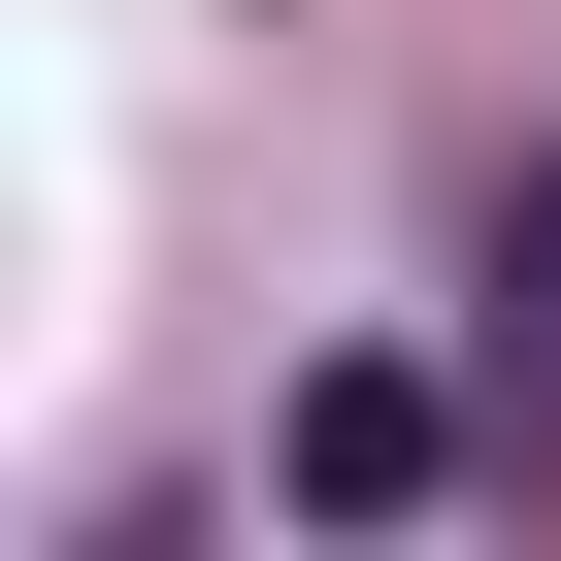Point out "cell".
<instances>
[{
  "mask_svg": "<svg viewBox=\"0 0 561 561\" xmlns=\"http://www.w3.org/2000/svg\"><path fill=\"white\" fill-rule=\"evenodd\" d=\"M462 462H495L462 364H298V397H264V495H298V528H430Z\"/></svg>",
  "mask_w": 561,
  "mask_h": 561,
  "instance_id": "obj_1",
  "label": "cell"
},
{
  "mask_svg": "<svg viewBox=\"0 0 561 561\" xmlns=\"http://www.w3.org/2000/svg\"><path fill=\"white\" fill-rule=\"evenodd\" d=\"M462 397H495V495H561V133L462 198Z\"/></svg>",
  "mask_w": 561,
  "mask_h": 561,
  "instance_id": "obj_2",
  "label": "cell"
}]
</instances>
